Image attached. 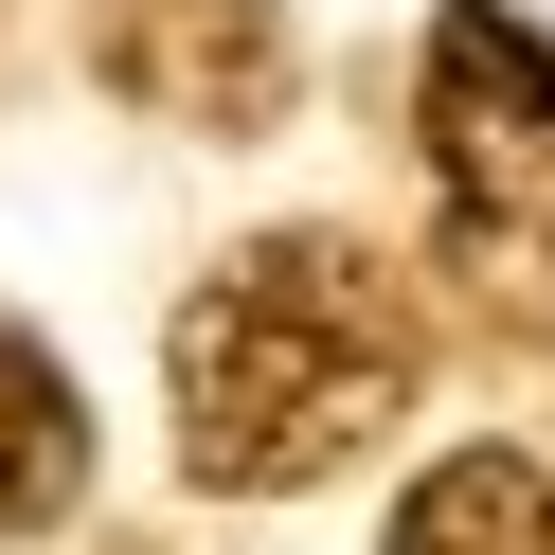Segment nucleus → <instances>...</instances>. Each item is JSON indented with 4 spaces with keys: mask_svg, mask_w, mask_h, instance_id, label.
<instances>
[{
    "mask_svg": "<svg viewBox=\"0 0 555 555\" xmlns=\"http://www.w3.org/2000/svg\"><path fill=\"white\" fill-rule=\"evenodd\" d=\"M73 483H90V412H73V376H54L37 340L0 323V538L73 519Z\"/></svg>",
    "mask_w": 555,
    "mask_h": 555,
    "instance_id": "5",
    "label": "nucleus"
},
{
    "mask_svg": "<svg viewBox=\"0 0 555 555\" xmlns=\"http://www.w3.org/2000/svg\"><path fill=\"white\" fill-rule=\"evenodd\" d=\"M430 197L483 269L555 287V37H519L502 0H448L430 18Z\"/></svg>",
    "mask_w": 555,
    "mask_h": 555,
    "instance_id": "2",
    "label": "nucleus"
},
{
    "mask_svg": "<svg viewBox=\"0 0 555 555\" xmlns=\"http://www.w3.org/2000/svg\"><path fill=\"white\" fill-rule=\"evenodd\" d=\"M395 555H555V466H519V448H448V466L395 502Z\"/></svg>",
    "mask_w": 555,
    "mask_h": 555,
    "instance_id": "4",
    "label": "nucleus"
},
{
    "mask_svg": "<svg viewBox=\"0 0 555 555\" xmlns=\"http://www.w3.org/2000/svg\"><path fill=\"white\" fill-rule=\"evenodd\" d=\"M90 73L144 126L233 144V126L287 108V0H90Z\"/></svg>",
    "mask_w": 555,
    "mask_h": 555,
    "instance_id": "3",
    "label": "nucleus"
},
{
    "mask_svg": "<svg viewBox=\"0 0 555 555\" xmlns=\"http://www.w3.org/2000/svg\"><path fill=\"white\" fill-rule=\"evenodd\" d=\"M412 287L376 233H251V251L197 269L180 340H162V395H180V466L216 502H287V483L359 466L412 412Z\"/></svg>",
    "mask_w": 555,
    "mask_h": 555,
    "instance_id": "1",
    "label": "nucleus"
}]
</instances>
